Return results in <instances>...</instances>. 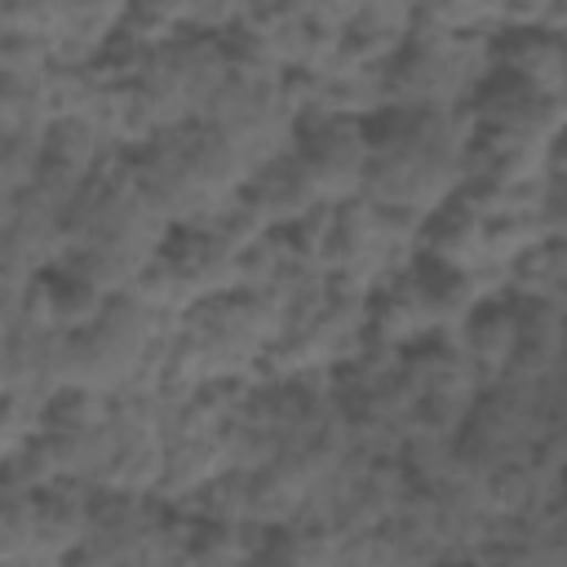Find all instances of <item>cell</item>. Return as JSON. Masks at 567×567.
Returning <instances> with one entry per match:
<instances>
[{
	"instance_id": "2",
	"label": "cell",
	"mask_w": 567,
	"mask_h": 567,
	"mask_svg": "<svg viewBox=\"0 0 567 567\" xmlns=\"http://www.w3.org/2000/svg\"><path fill=\"white\" fill-rule=\"evenodd\" d=\"M558 492H563V505H567V465H563V474H558Z\"/></svg>"
},
{
	"instance_id": "1",
	"label": "cell",
	"mask_w": 567,
	"mask_h": 567,
	"mask_svg": "<svg viewBox=\"0 0 567 567\" xmlns=\"http://www.w3.org/2000/svg\"><path fill=\"white\" fill-rule=\"evenodd\" d=\"M288 137H292V155L306 168L319 199L323 195L332 199V195H346V190L363 186L368 146H363V133H359V115L332 111L323 102H297L292 120H288Z\"/></svg>"
}]
</instances>
